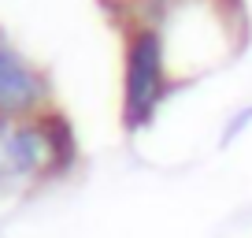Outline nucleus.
<instances>
[{
	"label": "nucleus",
	"mask_w": 252,
	"mask_h": 238,
	"mask_svg": "<svg viewBox=\"0 0 252 238\" xmlns=\"http://www.w3.org/2000/svg\"><path fill=\"white\" fill-rule=\"evenodd\" d=\"M163 97V56H159V38L145 30L130 48L126 60V123L141 127L152 116L156 101Z\"/></svg>",
	"instance_id": "f257e3e1"
},
{
	"label": "nucleus",
	"mask_w": 252,
	"mask_h": 238,
	"mask_svg": "<svg viewBox=\"0 0 252 238\" xmlns=\"http://www.w3.org/2000/svg\"><path fill=\"white\" fill-rule=\"evenodd\" d=\"M60 119L56 127H11L8 119H0V179L41 171L60 149H67L60 145Z\"/></svg>",
	"instance_id": "f03ea898"
},
{
	"label": "nucleus",
	"mask_w": 252,
	"mask_h": 238,
	"mask_svg": "<svg viewBox=\"0 0 252 238\" xmlns=\"http://www.w3.org/2000/svg\"><path fill=\"white\" fill-rule=\"evenodd\" d=\"M41 101V82L0 48V112H26Z\"/></svg>",
	"instance_id": "7ed1b4c3"
}]
</instances>
